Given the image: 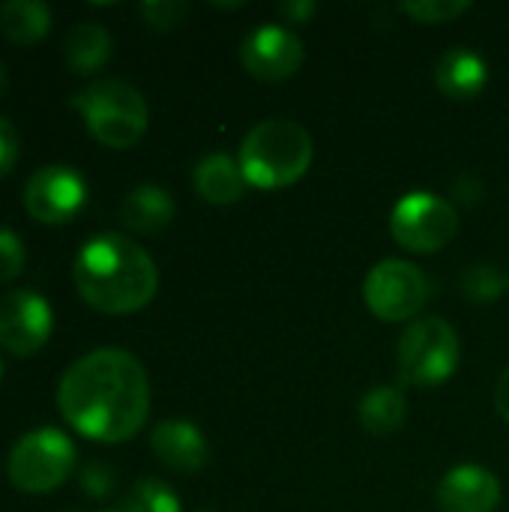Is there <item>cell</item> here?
Returning a JSON list of instances; mask_svg holds the SVG:
<instances>
[{
	"label": "cell",
	"instance_id": "15",
	"mask_svg": "<svg viewBox=\"0 0 509 512\" xmlns=\"http://www.w3.org/2000/svg\"><path fill=\"white\" fill-rule=\"evenodd\" d=\"M195 189L210 204H234L246 195V177L240 171V162H234L228 153H210L195 165Z\"/></svg>",
	"mask_w": 509,
	"mask_h": 512
},
{
	"label": "cell",
	"instance_id": "10",
	"mask_svg": "<svg viewBox=\"0 0 509 512\" xmlns=\"http://www.w3.org/2000/svg\"><path fill=\"white\" fill-rule=\"evenodd\" d=\"M54 330L51 306L42 294L18 288L0 297V348L15 357H30L45 348Z\"/></svg>",
	"mask_w": 509,
	"mask_h": 512
},
{
	"label": "cell",
	"instance_id": "14",
	"mask_svg": "<svg viewBox=\"0 0 509 512\" xmlns=\"http://www.w3.org/2000/svg\"><path fill=\"white\" fill-rule=\"evenodd\" d=\"M435 84L447 99H474L489 84V66L471 48H450L435 66Z\"/></svg>",
	"mask_w": 509,
	"mask_h": 512
},
{
	"label": "cell",
	"instance_id": "30",
	"mask_svg": "<svg viewBox=\"0 0 509 512\" xmlns=\"http://www.w3.org/2000/svg\"><path fill=\"white\" fill-rule=\"evenodd\" d=\"M6 90H9V75H6V66L0 63V99L6 96Z\"/></svg>",
	"mask_w": 509,
	"mask_h": 512
},
{
	"label": "cell",
	"instance_id": "1",
	"mask_svg": "<svg viewBox=\"0 0 509 512\" xmlns=\"http://www.w3.org/2000/svg\"><path fill=\"white\" fill-rule=\"evenodd\" d=\"M57 408L84 438L123 444L147 423V372L138 357L123 348H96L63 372L57 384Z\"/></svg>",
	"mask_w": 509,
	"mask_h": 512
},
{
	"label": "cell",
	"instance_id": "23",
	"mask_svg": "<svg viewBox=\"0 0 509 512\" xmlns=\"http://www.w3.org/2000/svg\"><path fill=\"white\" fill-rule=\"evenodd\" d=\"M189 12V3L180 0H147L141 3V15L153 30H174Z\"/></svg>",
	"mask_w": 509,
	"mask_h": 512
},
{
	"label": "cell",
	"instance_id": "8",
	"mask_svg": "<svg viewBox=\"0 0 509 512\" xmlns=\"http://www.w3.org/2000/svg\"><path fill=\"white\" fill-rule=\"evenodd\" d=\"M459 231V213L450 201L429 195V192H411L405 195L390 216V234L399 246L429 255L444 249Z\"/></svg>",
	"mask_w": 509,
	"mask_h": 512
},
{
	"label": "cell",
	"instance_id": "4",
	"mask_svg": "<svg viewBox=\"0 0 509 512\" xmlns=\"http://www.w3.org/2000/svg\"><path fill=\"white\" fill-rule=\"evenodd\" d=\"M72 105L81 111L87 132L111 150L135 147L150 123L144 96L120 78H99L87 84L72 96Z\"/></svg>",
	"mask_w": 509,
	"mask_h": 512
},
{
	"label": "cell",
	"instance_id": "7",
	"mask_svg": "<svg viewBox=\"0 0 509 512\" xmlns=\"http://www.w3.org/2000/svg\"><path fill=\"white\" fill-rule=\"evenodd\" d=\"M363 300L369 312L387 324L411 321L429 300V279L417 264L387 258L369 270L363 282Z\"/></svg>",
	"mask_w": 509,
	"mask_h": 512
},
{
	"label": "cell",
	"instance_id": "19",
	"mask_svg": "<svg viewBox=\"0 0 509 512\" xmlns=\"http://www.w3.org/2000/svg\"><path fill=\"white\" fill-rule=\"evenodd\" d=\"M408 417V402L399 387H375L360 402V423L369 435H393Z\"/></svg>",
	"mask_w": 509,
	"mask_h": 512
},
{
	"label": "cell",
	"instance_id": "6",
	"mask_svg": "<svg viewBox=\"0 0 509 512\" xmlns=\"http://www.w3.org/2000/svg\"><path fill=\"white\" fill-rule=\"evenodd\" d=\"M462 345L444 318H420L399 339V378L411 387H438L459 369Z\"/></svg>",
	"mask_w": 509,
	"mask_h": 512
},
{
	"label": "cell",
	"instance_id": "20",
	"mask_svg": "<svg viewBox=\"0 0 509 512\" xmlns=\"http://www.w3.org/2000/svg\"><path fill=\"white\" fill-rule=\"evenodd\" d=\"M126 512H180V498L177 492L162 483V480H138L132 486V492L126 495V504H123Z\"/></svg>",
	"mask_w": 509,
	"mask_h": 512
},
{
	"label": "cell",
	"instance_id": "9",
	"mask_svg": "<svg viewBox=\"0 0 509 512\" xmlns=\"http://www.w3.org/2000/svg\"><path fill=\"white\" fill-rule=\"evenodd\" d=\"M87 204V183L72 165H45L24 186V207L42 225L72 222Z\"/></svg>",
	"mask_w": 509,
	"mask_h": 512
},
{
	"label": "cell",
	"instance_id": "12",
	"mask_svg": "<svg viewBox=\"0 0 509 512\" xmlns=\"http://www.w3.org/2000/svg\"><path fill=\"white\" fill-rule=\"evenodd\" d=\"M501 504V483L480 465L453 468L438 486L441 512H495Z\"/></svg>",
	"mask_w": 509,
	"mask_h": 512
},
{
	"label": "cell",
	"instance_id": "13",
	"mask_svg": "<svg viewBox=\"0 0 509 512\" xmlns=\"http://www.w3.org/2000/svg\"><path fill=\"white\" fill-rule=\"evenodd\" d=\"M150 450L156 459L180 474H195L210 462V447L207 438L201 435L198 426L186 420H165L153 429L150 435Z\"/></svg>",
	"mask_w": 509,
	"mask_h": 512
},
{
	"label": "cell",
	"instance_id": "26",
	"mask_svg": "<svg viewBox=\"0 0 509 512\" xmlns=\"http://www.w3.org/2000/svg\"><path fill=\"white\" fill-rule=\"evenodd\" d=\"M18 153V132L6 117H0V177H6L15 168Z\"/></svg>",
	"mask_w": 509,
	"mask_h": 512
},
{
	"label": "cell",
	"instance_id": "17",
	"mask_svg": "<svg viewBox=\"0 0 509 512\" xmlns=\"http://www.w3.org/2000/svg\"><path fill=\"white\" fill-rule=\"evenodd\" d=\"M111 51H114V39L96 21H81V24H72L66 30L63 54H66L69 69L78 72V75L99 72L111 60Z\"/></svg>",
	"mask_w": 509,
	"mask_h": 512
},
{
	"label": "cell",
	"instance_id": "18",
	"mask_svg": "<svg viewBox=\"0 0 509 512\" xmlns=\"http://www.w3.org/2000/svg\"><path fill=\"white\" fill-rule=\"evenodd\" d=\"M0 30L15 45H36L51 30V9L39 0H9L0 6Z\"/></svg>",
	"mask_w": 509,
	"mask_h": 512
},
{
	"label": "cell",
	"instance_id": "28",
	"mask_svg": "<svg viewBox=\"0 0 509 512\" xmlns=\"http://www.w3.org/2000/svg\"><path fill=\"white\" fill-rule=\"evenodd\" d=\"M315 3L312 0H291V3H282L279 6V12L285 15V18H291V21H306L309 15H315Z\"/></svg>",
	"mask_w": 509,
	"mask_h": 512
},
{
	"label": "cell",
	"instance_id": "33",
	"mask_svg": "<svg viewBox=\"0 0 509 512\" xmlns=\"http://www.w3.org/2000/svg\"><path fill=\"white\" fill-rule=\"evenodd\" d=\"M0 378H3V366H0Z\"/></svg>",
	"mask_w": 509,
	"mask_h": 512
},
{
	"label": "cell",
	"instance_id": "25",
	"mask_svg": "<svg viewBox=\"0 0 509 512\" xmlns=\"http://www.w3.org/2000/svg\"><path fill=\"white\" fill-rule=\"evenodd\" d=\"M81 489L93 498H105L114 489V471L102 462H93L81 471Z\"/></svg>",
	"mask_w": 509,
	"mask_h": 512
},
{
	"label": "cell",
	"instance_id": "3",
	"mask_svg": "<svg viewBox=\"0 0 509 512\" xmlns=\"http://www.w3.org/2000/svg\"><path fill=\"white\" fill-rule=\"evenodd\" d=\"M315 156L312 135L288 117L261 120L240 144V171L249 186L282 189L297 183Z\"/></svg>",
	"mask_w": 509,
	"mask_h": 512
},
{
	"label": "cell",
	"instance_id": "29",
	"mask_svg": "<svg viewBox=\"0 0 509 512\" xmlns=\"http://www.w3.org/2000/svg\"><path fill=\"white\" fill-rule=\"evenodd\" d=\"M495 408H498V414L509 423V369L498 378V387H495Z\"/></svg>",
	"mask_w": 509,
	"mask_h": 512
},
{
	"label": "cell",
	"instance_id": "31",
	"mask_svg": "<svg viewBox=\"0 0 509 512\" xmlns=\"http://www.w3.org/2000/svg\"><path fill=\"white\" fill-rule=\"evenodd\" d=\"M102 512H126V510H123V507H120V510H102Z\"/></svg>",
	"mask_w": 509,
	"mask_h": 512
},
{
	"label": "cell",
	"instance_id": "16",
	"mask_svg": "<svg viewBox=\"0 0 509 512\" xmlns=\"http://www.w3.org/2000/svg\"><path fill=\"white\" fill-rule=\"evenodd\" d=\"M120 219L126 228L138 231V234H156L162 228L171 225L174 219V201L171 195L156 186V183H144L138 189H132L123 204H120Z\"/></svg>",
	"mask_w": 509,
	"mask_h": 512
},
{
	"label": "cell",
	"instance_id": "5",
	"mask_svg": "<svg viewBox=\"0 0 509 512\" xmlns=\"http://www.w3.org/2000/svg\"><path fill=\"white\" fill-rule=\"evenodd\" d=\"M75 468V447L60 429H33L15 441L6 459V477L18 492L45 495L60 489Z\"/></svg>",
	"mask_w": 509,
	"mask_h": 512
},
{
	"label": "cell",
	"instance_id": "11",
	"mask_svg": "<svg viewBox=\"0 0 509 512\" xmlns=\"http://www.w3.org/2000/svg\"><path fill=\"white\" fill-rule=\"evenodd\" d=\"M240 60L258 81H285L303 66V42L282 24H261L240 42Z\"/></svg>",
	"mask_w": 509,
	"mask_h": 512
},
{
	"label": "cell",
	"instance_id": "2",
	"mask_svg": "<svg viewBox=\"0 0 509 512\" xmlns=\"http://www.w3.org/2000/svg\"><path fill=\"white\" fill-rule=\"evenodd\" d=\"M72 279L87 306L102 315L141 312L159 288V273L144 246L126 234H96L72 264Z\"/></svg>",
	"mask_w": 509,
	"mask_h": 512
},
{
	"label": "cell",
	"instance_id": "22",
	"mask_svg": "<svg viewBox=\"0 0 509 512\" xmlns=\"http://www.w3.org/2000/svg\"><path fill=\"white\" fill-rule=\"evenodd\" d=\"M471 9L468 0H417V3H402V12L417 18L420 24H447Z\"/></svg>",
	"mask_w": 509,
	"mask_h": 512
},
{
	"label": "cell",
	"instance_id": "32",
	"mask_svg": "<svg viewBox=\"0 0 509 512\" xmlns=\"http://www.w3.org/2000/svg\"><path fill=\"white\" fill-rule=\"evenodd\" d=\"M195 512H216V510H195Z\"/></svg>",
	"mask_w": 509,
	"mask_h": 512
},
{
	"label": "cell",
	"instance_id": "21",
	"mask_svg": "<svg viewBox=\"0 0 509 512\" xmlns=\"http://www.w3.org/2000/svg\"><path fill=\"white\" fill-rule=\"evenodd\" d=\"M504 291V276L492 264H471L462 273V294L474 303H492Z\"/></svg>",
	"mask_w": 509,
	"mask_h": 512
},
{
	"label": "cell",
	"instance_id": "27",
	"mask_svg": "<svg viewBox=\"0 0 509 512\" xmlns=\"http://www.w3.org/2000/svg\"><path fill=\"white\" fill-rule=\"evenodd\" d=\"M453 195H456L459 204L477 207V204L483 201L486 189H483V183H480L477 177H459V180H453Z\"/></svg>",
	"mask_w": 509,
	"mask_h": 512
},
{
	"label": "cell",
	"instance_id": "24",
	"mask_svg": "<svg viewBox=\"0 0 509 512\" xmlns=\"http://www.w3.org/2000/svg\"><path fill=\"white\" fill-rule=\"evenodd\" d=\"M24 246L18 240V234H12L9 228H0V285L12 282L21 270H24Z\"/></svg>",
	"mask_w": 509,
	"mask_h": 512
}]
</instances>
